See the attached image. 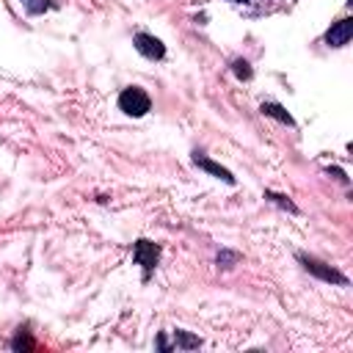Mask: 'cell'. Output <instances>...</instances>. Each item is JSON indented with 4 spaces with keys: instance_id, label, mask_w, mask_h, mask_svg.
<instances>
[{
    "instance_id": "obj_1",
    "label": "cell",
    "mask_w": 353,
    "mask_h": 353,
    "mask_svg": "<svg viewBox=\"0 0 353 353\" xmlns=\"http://www.w3.org/2000/svg\"><path fill=\"white\" fill-rule=\"evenodd\" d=\"M152 108V99L149 94L141 88V85H127L121 94H119V110H124L127 116H146Z\"/></svg>"
},
{
    "instance_id": "obj_2",
    "label": "cell",
    "mask_w": 353,
    "mask_h": 353,
    "mask_svg": "<svg viewBox=\"0 0 353 353\" xmlns=\"http://www.w3.org/2000/svg\"><path fill=\"white\" fill-rule=\"evenodd\" d=\"M298 262L303 265V270H309L312 276H317L320 281H328V284H339V287H347V276L339 273L336 268L325 265L323 259L317 256H309V254H298Z\"/></svg>"
},
{
    "instance_id": "obj_3",
    "label": "cell",
    "mask_w": 353,
    "mask_h": 353,
    "mask_svg": "<svg viewBox=\"0 0 353 353\" xmlns=\"http://www.w3.org/2000/svg\"><path fill=\"white\" fill-rule=\"evenodd\" d=\"M132 259H135V265H141V268H143V279H149V276H152V270L157 268L160 245H157V243H152V240H146V237H141V240H135V245H132Z\"/></svg>"
},
{
    "instance_id": "obj_4",
    "label": "cell",
    "mask_w": 353,
    "mask_h": 353,
    "mask_svg": "<svg viewBox=\"0 0 353 353\" xmlns=\"http://www.w3.org/2000/svg\"><path fill=\"white\" fill-rule=\"evenodd\" d=\"M132 44H135V50H138L143 58H149V61H160V58L165 55V44H163L157 36H152V33H135Z\"/></svg>"
},
{
    "instance_id": "obj_5",
    "label": "cell",
    "mask_w": 353,
    "mask_h": 353,
    "mask_svg": "<svg viewBox=\"0 0 353 353\" xmlns=\"http://www.w3.org/2000/svg\"><path fill=\"white\" fill-rule=\"evenodd\" d=\"M350 36H353V19L345 17V19L334 22V25L325 30V44H328V47H345V44L350 41Z\"/></svg>"
},
{
    "instance_id": "obj_6",
    "label": "cell",
    "mask_w": 353,
    "mask_h": 353,
    "mask_svg": "<svg viewBox=\"0 0 353 353\" xmlns=\"http://www.w3.org/2000/svg\"><path fill=\"white\" fill-rule=\"evenodd\" d=\"M193 163L201 168V171H207V174H212V176H218V179H223L226 185H234L237 179L232 176V171L229 168H223L221 163H215V160H210L204 152H193Z\"/></svg>"
},
{
    "instance_id": "obj_7",
    "label": "cell",
    "mask_w": 353,
    "mask_h": 353,
    "mask_svg": "<svg viewBox=\"0 0 353 353\" xmlns=\"http://www.w3.org/2000/svg\"><path fill=\"white\" fill-rule=\"evenodd\" d=\"M259 110L265 113V116H270V119H276V121H281V124H287V127H292L295 124V119L279 105V102H262L259 105Z\"/></svg>"
},
{
    "instance_id": "obj_8",
    "label": "cell",
    "mask_w": 353,
    "mask_h": 353,
    "mask_svg": "<svg viewBox=\"0 0 353 353\" xmlns=\"http://www.w3.org/2000/svg\"><path fill=\"white\" fill-rule=\"evenodd\" d=\"M174 345H176L179 350H196V347H201V339L193 336V334L185 331V328H176V331H174Z\"/></svg>"
},
{
    "instance_id": "obj_9",
    "label": "cell",
    "mask_w": 353,
    "mask_h": 353,
    "mask_svg": "<svg viewBox=\"0 0 353 353\" xmlns=\"http://www.w3.org/2000/svg\"><path fill=\"white\" fill-rule=\"evenodd\" d=\"M11 347H14V350H36V342L30 339V331H28V328H19L17 336L11 339Z\"/></svg>"
},
{
    "instance_id": "obj_10",
    "label": "cell",
    "mask_w": 353,
    "mask_h": 353,
    "mask_svg": "<svg viewBox=\"0 0 353 353\" xmlns=\"http://www.w3.org/2000/svg\"><path fill=\"white\" fill-rule=\"evenodd\" d=\"M22 6H25V11H28L30 17H36V14H44L52 3H50V0H22Z\"/></svg>"
},
{
    "instance_id": "obj_11",
    "label": "cell",
    "mask_w": 353,
    "mask_h": 353,
    "mask_svg": "<svg viewBox=\"0 0 353 353\" xmlns=\"http://www.w3.org/2000/svg\"><path fill=\"white\" fill-rule=\"evenodd\" d=\"M265 199H270L273 204H279V207H284V210H290V212H298V207L287 199V196H281V193H273V190H265Z\"/></svg>"
},
{
    "instance_id": "obj_12",
    "label": "cell",
    "mask_w": 353,
    "mask_h": 353,
    "mask_svg": "<svg viewBox=\"0 0 353 353\" xmlns=\"http://www.w3.org/2000/svg\"><path fill=\"white\" fill-rule=\"evenodd\" d=\"M232 69H234V74L240 77V80H251V66H248V61H243V58H237L234 63H232Z\"/></svg>"
},
{
    "instance_id": "obj_13",
    "label": "cell",
    "mask_w": 353,
    "mask_h": 353,
    "mask_svg": "<svg viewBox=\"0 0 353 353\" xmlns=\"http://www.w3.org/2000/svg\"><path fill=\"white\" fill-rule=\"evenodd\" d=\"M237 259H240L237 251H221V254H218V265H221V268H232Z\"/></svg>"
},
{
    "instance_id": "obj_14",
    "label": "cell",
    "mask_w": 353,
    "mask_h": 353,
    "mask_svg": "<svg viewBox=\"0 0 353 353\" xmlns=\"http://www.w3.org/2000/svg\"><path fill=\"white\" fill-rule=\"evenodd\" d=\"M157 347H160V350H168V347H171V345H168V342H165V336H157Z\"/></svg>"
},
{
    "instance_id": "obj_15",
    "label": "cell",
    "mask_w": 353,
    "mask_h": 353,
    "mask_svg": "<svg viewBox=\"0 0 353 353\" xmlns=\"http://www.w3.org/2000/svg\"><path fill=\"white\" fill-rule=\"evenodd\" d=\"M234 3H248V0H234Z\"/></svg>"
}]
</instances>
